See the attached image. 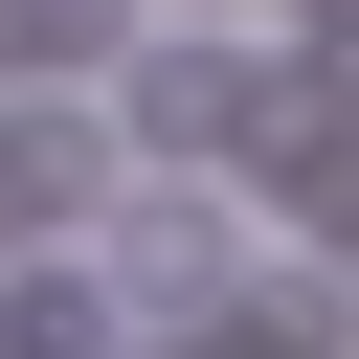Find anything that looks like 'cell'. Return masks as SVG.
<instances>
[{
  "mask_svg": "<svg viewBox=\"0 0 359 359\" xmlns=\"http://www.w3.org/2000/svg\"><path fill=\"white\" fill-rule=\"evenodd\" d=\"M135 135L157 157H224V135H269V67L247 45H135Z\"/></svg>",
  "mask_w": 359,
  "mask_h": 359,
  "instance_id": "obj_2",
  "label": "cell"
},
{
  "mask_svg": "<svg viewBox=\"0 0 359 359\" xmlns=\"http://www.w3.org/2000/svg\"><path fill=\"white\" fill-rule=\"evenodd\" d=\"M314 22H337V67H359V0H314Z\"/></svg>",
  "mask_w": 359,
  "mask_h": 359,
  "instance_id": "obj_6",
  "label": "cell"
},
{
  "mask_svg": "<svg viewBox=\"0 0 359 359\" xmlns=\"http://www.w3.org/2000/svg\"><path fill=\"white\" fill-rule=\"evenodd\" d=\"M0 359H112V292H45V269H22V292H0Z\"/></svg>",
  "mask_w": 359,
  "mask_h": 359,
  "instance_id": "obj_5",
  "label": "cell"
},
{
  "mask_svg": "<svg viewBox=\"0 0 359 359\" xmlns=\"http://www.w3.org/2000/svg\"><path fill=\"white\" fill-rule=\"evenodd\" d=\"M112 22H135V0H0V90H67V67H112Z\"/></svg>",
  "mask_w": 359,
  "mask_h": 359,
  "instance_id": "obj_4",
  "label": "cell"
},
{
  "mask_svg": "<svg viewBox=\"0 0 359 359\" xmlns=\"http://www.w3.org/2000/svg\"><path fill=\"white\" fill-rule=\"evenodd\" d=\"M112 202V135L45 90V112H0V247H45V224H90Z\"/></svg>",
  "mask_w": 359,
  "mask_h": 359,
  "instance_id": "obj_3",
  "label": "cell"
},
{
  "mask_svg": "<svg viewBox=\"0 0 359 359\" xmlns=\"http://www.w3.org/2000/svg\"><path fill=\"white\" fill-rule=\"evenodd\" d=\"M112 292H135V314H202V292H247V224H224L202 180H135V224H112Z\"/></svg>",
  "mask_w": 359,
  "mask_h": 359,
  "instance_id": "obj_1",
  "label": "cell"
}]
</instances>
